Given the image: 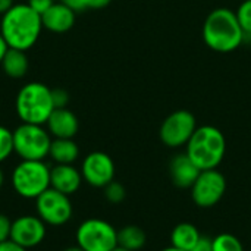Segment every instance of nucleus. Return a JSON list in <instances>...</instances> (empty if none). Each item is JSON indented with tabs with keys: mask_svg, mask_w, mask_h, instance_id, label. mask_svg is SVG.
I'll return each instance as SVG.
<instances>
[{
	"mask_svg": "<svg viewBox=\"0 0 251 251\" xmlns=\"http://www.w3.org/2000/svg\"><path fill=\"white\" fill-rule=\"evenodd\" d=\"M41 29V16L34 12L28 3L13 4L1 15L0 34L10 49L26 51L37 43Z\"/></svg>",
	"mask_w": 251,
	"mask_h": 251,
	"instance_id": "f257e3e1",
	"label": "nucleus"
},
{
	"mask_svg": "<svg viewBox=\"0 0 251 251\" xmlns=\"http://www.w3.org/2000/svg\"><path fill=\"white\" fill-rule=\"evenodd\" d=\"M203 40L206 46L218 53H231L246 40L235 10L229 7H216L204 19Z\"/></svg>",
	"mask_w": 251,
	"mask_h": 251,
	"instance_id": "f03ea898",
	"label": "nucleus"
},
{
	"mask_svg": "<svg viewBox=\"0 0 251 251\" xmlns=\"http://www.w3.org/2000/svg\"><path fill=\"white\" fill-rule=\"evenodd\" d=\"M185 153L200 171L218 169L226 153L225 135L213 125L197 126L185 146Z\"/></svg>",
	"mask_w": 251,
	"mask_h": 251,
	"instance_id": "7ed1b4c3",
	"label": "nucleus"
},
{
	"mask_svg": "<svg viewBox=\"0 0 251 251\" xmlns=\"http://www.w3.org/2000/svg\"><path fill=\"white\" fill-rule=\"evenodd\" d=\"M15 107L24 124L46 125L54 110L51 90L41 82H28L19 90Z\"/></svg>",
	"mask_w": 251,
	"mask_h": 251,
	"instance_id": "20e7f679",
	"label": "nucleus"
},
{
	"mask_svg": "<svg viewBox=\"0 0 251 251\" xmlns=\"http://www.w3.org/2000/svg\"><path fill=\"white\" fill-rule=\"evenodd\" d=\"M15 193L28 200H35L50 188V168L44 160H21L12 172Z\"/></svg>",
	"mask_w": 251,
	"mask_h": 251,
	"instance_id": "39448f33",
	"label": "nucleus"
},
{
	"mask_svg": "<svg viewBox=\"0 0 251 251\" xmlns=\"http://www.w3.org/2000/svg\"><path fill=\"white\" fill-rule=\"evenodd\" d=\"M12 134L13 153L21 160H44L49 156L51 137L43 125L22 122Z\"/></svg>",
	"mask_w": 251,
	"mask_h": 251,
	"instance_id": "423d86ee",
	"label": "nucleus"
},
{
	"mask_svg": "<svg viewBox=\"0 0 251 251\" xmlns=\"http://www.w3.org/2000/svg\"><path fill=\"white\" fill-rule=\"evenodd\" d=\"M75 241L84 251H112L118 246V229L103 219L90 218L78 226Z\"/></svg>",
	"mask_w": 251,
	"mask_h": 251,
	"instance_id": "0eeeda50",
	"label": "nucleus"
},
{
	"mask_svg": "<svg viewBox=\"0 0 251 251\" xmlns=\"http://www.w3.org/2000/svg\"><path fill=\"white\" fill-rule=\"evenodd\" d=\"M197 129L196 116L185 109L175 110L160 125L159 137L160 141L169 149H179L187 146L194 131Z\"/></svg>",
	"mask_w": 251,
	"mask_h": 251,
	"instance_id": "6e6552de",
	"label": "nucleus"
},
{
	"mask_svg": "<svg viewBox=\"0 0 251 251\" xmlns=\"http://www.w3.org/2000/svg\"><path fill=\"white\" fill-rule=\"evenodd\" d=\"M37 216L49 226H62L72 218L74 207L69 196L53 188L46 190L35 199Z\"/></svg>",
	"mask_w": 251,
	"mask_h": 251,
	"instance_id": "1a4fd4ad",
	"label": "nucleus"
},
{
	"mask_svg": "<svg viewBox=\"0 0 251 251\" xmlns=\"http://www.w3.org/2000/svg\"><path fill=\"white\" fill-rule=\"evenodd\" d=\"M191 199L201 209H210L216 206L226 191V179L218 169L201 171L193 184Z\"/></svg>",
	"mask_w": 251,
	"mask_h": 251,
	"instance_id": "9d476101",
	"label": "nucleus"
},
{
	"mask_svg": "<svg viewBox=\"0 0 251 251\" xmlns=\"http://www.w3.org/2000/svg\"><path fill=\"white\" fill-rule=\"evenodd\" d=\"M115 171L112 157L103 151H93L87 154L81 165L82 179L94 188H104L112 182L115 179Z\"/></svg>",
	"mask_w": 251,
	"mask_h": 251,
	"instance_id": "9b49d317",
	"label": "nucleus"
},
{
	"mask_svg": "<svg viewBox=\"0 0 251 251\" xmlns=\"http://www.w3.org/2000/svg\"><path fill=\"white\" fill-rule=\"evenodd\" d=\"M47 234V225L37 215H24L12 221L10 241L25 250L40 246Z\"/></svg>",
	"mask_w": 251,
	"mask_h": 251,
	"instance_id": "f8f14e48",
	"label": "nucleus"
},
{
	"mask_svg": "<svg viewBox=\"0 0 251 251\" xmlns=\"http://www.w3.org/2000/svg\"><path fill=\"white\" fill-rule=\"evenodd\" d=\"M82 181L81 171L74 165H54L50 168V188L62 194L71 197L79 190Z\"/></svg>",
	"mask_w": 251,
	"mask_h": 251,
	"instance_id": "ddd939ff",
	"label": "nucleus"
},
{
	"mask_svg": "<svg viewBox=\"0 0 251 251\" xmlns=\"http://www.w3.org/2000/svg\"><path fill=\"white\" fill-rule=\"evenodd\" d=\"M200 169L196 163L187 156V153H179L174 156L169 165V175L178 188H191L196 182L197 176L200 175Z\"/></svg>",
	"mask_w": 251,
	"mask_h": 251,
	"instance_id": "4468645a",
	"label": "nucleus"
},
{
	"mask_svg": "<svg viewBox=\"0 0 251 251\" xmlns=\"http://www.w3.org/2000/svg\"><path fill=\"white\" fill-rule=\"evenodd\" d=\"M47 131L54 138H74L78 132V119L66 107L54 109L46 122Z\"/></svg>",
	"mask_w": 251,
	"mask_h": 251,
	"instance_id": "2eb2a0df",
	"label": "nucleus"
},
{
	"mask_svg": "<svg viewBox=\"0 0 251 251\" xmlns=\"http://www.w3.org/2000/svg\"><path fill=\"white\" fill-rule=\"evenodd\" d=\"M43 28L51 32H66L75 24V12L63 3H54L44 15H41Z\"/></svg>",
	"mask_w": 251,
	"mask_h": 251,
	"instance_id": "dca6fc26",
	"label": "nucleus"
},
{
	"mask_svg": "<svg viewBox=\"0 0 251 251\" xmlns=\"http://www.w3.org/2000/svg\"><path fill=\"white\" fill-rule=\"evenodd\" d=\"M79 156V149L72 138H53L49 157L56 165H72Z\"/></svg>",
	"mask_w": 251,
	"mask_h": 251,
	"instance_id": "f3484780",
	"label": "nucleus"
},
{
	"mask_svg": "<svg viewBox=\"0 0 251 251\" xmlns=\"http://www.w3.org/2000/svg\"><path fill=\"white\" fill-rule=\"evenodd\" d=\"M200 237L201 234L196 225L190 222H181L171 232V246L179 250L191 251L200 240Z\"/></svg>",
	"mask_w": 251,
	"mask_h": 251,
	"instance_id": "a211bd4d",
	"label": "nucleus"
},
{
	"mask_svg": "<svg viewBox=\"0 0 251 251\" xmlns=\"http://www.w3.org/2000/svg\"><path fill=\"white\" fill-rule=\"evenodd\" d=\"M0 65L4 71V74L10 78H22L28 71L26 54H25V51L18 50V49L9 47Z\"/></svg>",
	"mask_w": 251,
	"mask_h": 251,
	"instance_id": "6ab92c4d",
	"label": "nucleus"
},
{
	"mask_svg": "<svg viewBox=\"0 0 251 251\" xmlns=\"http://www.w3.org/2000/svg\"><path fill=\"white\" fill-rule=\"evenodd\" d=\"M147 243L146 232L137 225H126L118 231V246L129 251L141 250Z\"/></svg>",
	"mask_w": 251,
	"mask_h": 251,
	"instance_id": "aec40b11",
	"label": "nucleus"
},
{
	"mask_svg": "<svg viewBox=\"0 0 251 251\" xmlns=\"http://www.w3.org/2000/svg\"><path fill=\"white\" fill-rule=\"evenodd\" d=\"M213 251H244L243 243L232 234H219L212 238Z\"/></svg>",
	"mask_w": 251,
	"mask_h": 251,
	"instance_id": "412c9836",
	"label": "nucleus"
},
{
	"mask_svg": "<svg viewBox=\"0 0 251 251\" xmlns=\"http://www.w3.org/2000/svg\"><path fill=\"white\" fill-rule=\"evenodd\" d=\"M104 197L109 203H113V204H118L121 201H124L125 196H126V191H125V187L118 182V181H112L109 182L104 188Z\"/></svg>",
	"mask_w": 251,
	"mask_h": 251,
	"instance_id": "4be33fe9",
	"label": "nucleus"
},
{
	"mask_svg": "<svg viewBox=\"0 0 251 251\" xmlns=\"http://www.w3.org/2000/svg\"><path fill=\"white\" fill-rule=\"evenodd\" d=\"M13 153V134L6 126L0 125V163Z\"/></svg>",
	"mask_w": 251,
	"mask_h": 251,
	"instance_id": "5701e85b",
	"label": "nucleus"
},
{
	"mask_svg": "<svg viewBox=\"0 0 251 251\" xmlns=\"http://www.w3.org/2000/svg\"><path fill=\"white\" fill-rule=\"evenodd\" d=\"M235 13L238 16L240 25L244 29L246 37L251 35V0H244L235 10Z\"/></svg>",
	"mask_w": 251,
	"mask_h": 251,
	"instance_id": "b1692460",
	"label": "nucleus"
},
{
	"mask_svg": "<svg viewBox=\"0 0 251 251\" xmlns=\"http://www.w3.org/2000/svg\"><path fill=\"white\" fill-rule=\"evenodd\" d=\"M10 231H12V219L7 215L0 213V243L10 240Z\"/></svg>",
	"mask_w": 251,
	"mask_h": 251,
	"instance_id": "393cba45",
	"label": "nucleus"
},
{
	"mask_svg": "<svg viewBox=\"0 0 251 251\" xmlns=\"http://www.w3.org/2000/svg\"><path fill=\"white\" fill-rule=\"evenodd\" d=\"M51 99H53L54 109L66 107V104L69 103V94H68L65 90H62V88L51 90Z\"/></svg>",
	"mask_w": 251,
	"mask_h": 251,
	"instance_id": "a878e982",
	"label": "nucleus"
},
{
	"mask_svg": "<svg viewBox=\"0 0 251 251\" xmlns=\"http://www.w3.org/2000/svg\"><path fill=\"white\" fill-rule=\"evenodd\" d=\"M28 4L34 12H37L41 16L54 4V1L53 0H28Z\"/></svg>",
	"mask_w": 251,
	"mask_h": 251,
	"instance_id": "bb28decb",
	"label": "nucleus"
},
{
	"mask_svg": "<svg viewBox=\"0 0 251 251\" xmlns=\"http://www.w3.org/2000/svg\"><path fill=\"white\" fill-rule=\"evenodd\" d=\"M191 251H213V243L212 238L209 237H200V240L197 241V244L191 249Z\"/></svg>",
	"mask_w": 251,
	"mask_h": 251,
	"instance_id": "cd10ccee",
	"label": "nucleus"
},
{
	"mask_svg": "<svg viewBox=\"0 0 251 251\" xmlns=\"http://www.w3.org/2000/svg\"><path fill=\"white\" fill-rule=\"evenodd\" d=\"M60 3L66 4L74 12H81L84 9H88V0H60Z\"/></svg>",
	"mask_w": 251,
	"mask_h": 251,
	"instance_id": "c85d7f7f",
	"label": "nucleus"
},
{
	"mask_svg": "<svg viewBox=\"0 0 251 251\" xmlns=\"http://www.w3.org/2000/svg\"><path fill=\"white\" fill-rule=\"evenodd\" d=\"M0 251H28L25 249H22L21 246L15 244L13 241H4V243H0Z\"/></svg>",
	"mask_w": 251,
	"mask_h": 251,
	"instance_id": "c756f323",
	"label": "nucleus"
},
{
	"mask_svg": "<svg viewBox=\"0 0 251 251\" xmlns=\"http://www.w3.org/2000/svg\"><path fill=\"white\" fill-rule=\"evenodd\" d=\"M110 1L112 0H88V7H91V9H103Z\"/></svg>",
	"mask_w": 251,
	"mask_h": 251,
	"instance_id": "7c9ffc66",
	"label": "nucleus"
},
{
	"mask_svg": "<svg viewBox=\"0 0 251 251\" xmlns=\"http://www.w3.org/2000/svg\"><path fill=\"white\" fill-rule=\"evenodd\" d=\"M13 4V0H0V15H4Z\"/></svg>",
	"mask_w": 251,
	"mask_h": 251,
	"instance_id": "2f4dec72",
	"label": "nucleus"
},
{
	"mask_svg": "<svg viewBox=\"0 0 251 251\" xmlns=\"http://www.w3.org/2000/svg\"><path fill=\"white\" fill-rule=\"evenodd\" d=\"M7 49H9V46L6 44L4 38H3L1 34H0V63H1V60H3V57H4V54H6V51H7Z\"/></svg>",
	"mask_w": 251,
	"mask_h": 251,
	"instance_id": "473e14b6",
	"label": "nucleus"
},
{
	"mask_svg": "<svg viewBox=\"0 0 251 251\" xmlns=\"http://www.w3.org/2000/svg\"><path fill=\"white\" fill-rule=\"evenodd\" d=\"M62 251H84V250H82L79 246H76V244H75V246H71V247H66V249H63Z\"/></svg>",
	"mask_w": 251,
	"mask_h": 251,
	"instance_id": "72a5a7b5",
	"label": "nucleus"
},
{
	"mask_svg": "<svg viewBox=\"0 0 251 251\" xmlns=\"http://www.w3.org/2000/svg\"><path fill=\"white\" fill-rule=\"evenodd\" d=\"M3 184H4V175H3V171L0 168V188L3 187Z\"/></svg>",
	"mask_w": 251,
	"mask_h": 251,
	"instance_id": "f704fd0d",
	"label": "nucleus"
},
{
	"mask_svg": "<svg viewBox=\"0 0 251 251\" xmlns=\"http://www.w3.org/2000/svg\"><path fill=\"white\" fill-rule=\"evenodd\" d=\"M162 251H184V250H179V249H175V247H172V246H171V247H166V249H163Z\"/></svg>",
	"mask_w": 251,
	"mask_h": 251,
	"instance_id": "c9c22d12",
	"label": "nucleus"
},
{
	"mask_svg": "<svg viewBox=\"0 0 251 251\" xmlns=\"http://www.w3.org/2000/svg\"><path fill=\"white\" fill-rule=\"evenodd\" d=\"M112 251H129V250H126V249H122V247H119V246H116L115 249Z\"/></svg>",
	"mask_w": 251,
	"mask_h": 251,
	"instance_id": "e433bc0d",
	"label": "nucleus"
}]
</instances>
